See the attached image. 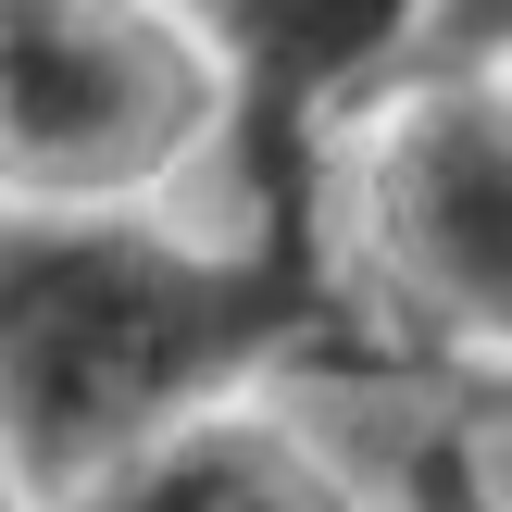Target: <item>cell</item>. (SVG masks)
<instances>
[{
    "label": "cell",
    "mask_w": 512,
    "mask_h": 512,
    "mask_svg": "<svg viewBox=\"0 0 512 512\" xmlns=\"http://www.w3.org/2000/svg\"><path fill=\"white\" fill-rule=\"evenodd\" d=\"M338 325V263L275 238H200L150 200L25 213L0 200V475L63 512L150 438L225 413L250 375Z\"/></svg>",
    "instance_id": "cell-1"
},
{
    "label": "cell",
    "mask_w": 512,
    "mask_h": 512,
    "mask_svg": "<svg viewBox=\"0 0 512 512\" xmlns=\"http://www.w3.org/2000/svg\"><path fill=\"white\" fill-rule=\"evenodd\" d=\"M488 413H500V425H488V438H512V375H500V388H488Z\"/></svg>",
    "instance_id": "cell-6"
},
{
    "label": "cell",
    "mask_w": 512,
    "mask_h": 512,
    "mask_svg": "<svg viewBox=\"0 0 512 512\" xmlns=\"http://www.w3.org/2000/svg\"><path fill=\"white\" fill-rule=\"evenodd\" d=\"M213 113L188 0H0V200L125 213L213 150Z\"/></svg>",
    "instance_id": "cell-2"
},
{
    "label": "cell",
    "mask_w": 512,
    "mask_h": 512,
    "mask_svg": "<svg viewBox=\"0 0 512 512\" xmlns=\"http://www.w3.org/2000/svg\"><path fill=\"white\" fill-rule=\"evenodd\" d=\"M63 512H375L363 475L325 438H300L288 413H200L175 438H150L138 463H113L100 488H75Z\"/></svg>",
    "instance_id": "cell-4"
},
{
    "label": "cell",
    "mask_w": 512,
    "mask_h": 512,
    "mask_svg": "<svg viewBox=\"0 0 512 512\" xmlns=\"http://www.w3.org/2000/svg\"><path fill=\"white\" fill-rule=\"evenodd\" d=\"M425 75H512V0H425Z\"/></svg>",
    "instance_id": "cell-5"
},
{
    "label": "cell",
    "mask_w": 512,
    "mask_h": 512,
    "mask_svg": "<svg viewBox=\"0 0 512 512\" xmlns=\"http://www.w3.org/2000/svg\"><path fill=\"white\" fill-rule=\"evenodd\" d=\"M375 263L450 350L512 375V75H413L363 163Z\"/></svg>",
    "instance_id": "cell-3"
},
{
    "label": "cell",
    "mask_w": 512,
    "mask_h": 512,
    "mask_svg": "<svg viewBox=\"0 0 512 512\" xmlns=\"http://www.w3.org/2000/svg\"><path fill=\"white\" fill-rule=\"evenodd\" d=\"M0 512H25V500H13V475H0Z\"/></svg>",
    "instance_id": "cell-7"
}]
</instances>
